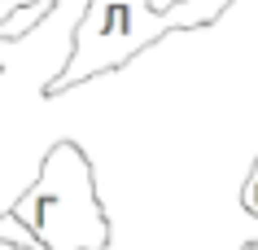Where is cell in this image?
<instances>
[{
	"instance_id": "obj_1",
	"label": "cell",
	"mask_w": 258,
	"mask_h": 250,
	"mask_svg": "<svg viewBox=\"0 0 258 250\" xmlns=\"http://www.w3.org/2000/svg\"><path fill=\"white\" fill-rule=\"evenodd\" d=\"M232 0H179L171 9H153V0H92L75 27V48L66 66L48 79V92H66L79 83L122 70L136 53H145L166 31H197L210 27Z\"/></svg>"
},
{
	"instance_id": "obj_2",
	"label": "cell",
	"mask_w": 258,
	"mask_h": 250,
	"mask_svg": "<svg viewBox=\"0 0 258 250\" xmlns=\"http://www.w3.org/2000/svg\"><path fill=\"white\" fill-rule=\"evenodd\" d=\"M40 250H105L109 220L96 197V176L75 140H57L27 193L9 211Z\"/></svg>"
},
{
	"instance_id": "obj_3",
	"label": "cell",
	"mask_w": 258,
	"mask_h": 250,
	"mask_svg": "<svg viewBox=\"0 0 258 250\" xmlns=\"http://www.w3.org/2000/svg\"><path fill=\"white\" fill-rule=\"evenodd\" d=\"M0 241H18V246H40L35 237L22 228V224L14 220V215H0Z\"/></svg>"
},
{
	"instance_id": "obj_4",
	"label": "cell",
	"mask_w": 258,
	"mask_h": 250,
	"mask_svg": "<svg viewBox=\"0 0 258 250\" xmlns=\"http://www.w3.org/2000/svg\"><path fill=\"white\" fill-rule=\"evenodd\" d=\"M241 207L258 220V158H254V167H249V176H245V184H241Z\"/></svg>"
},
{
	"instance_id": "obj_5",
	"label": "cell",
	"mask_w": 258,
	"mask_h": 250,
	"mask_svg": "<svg viewBox=\"0 0 258 250\" xmlns=\"http://www.w3.org/2000/svg\"><path fill=\"white\" fill-rule=\"evenodd\" d=\"M0 250H40V246H18V241H0Z\"/></svg>"
}]
</instances>
